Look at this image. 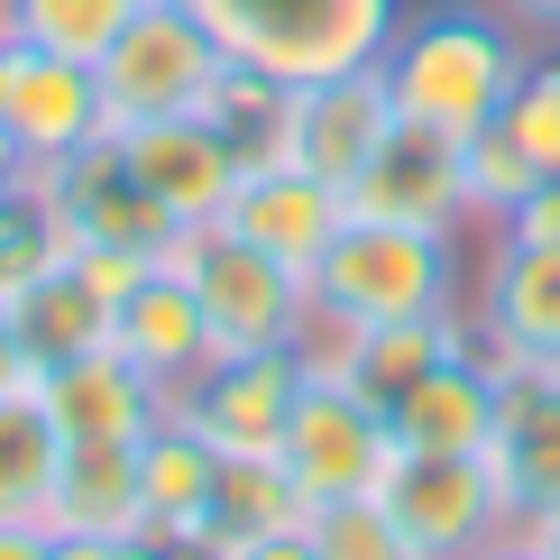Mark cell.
I'll return each mask as SVG.
<instances>
[{"mask_svg": "<svg viewBox=\"0 0 560 560\" xmlns=\"http://www.w3.org/2000/svg\"><path fill=\"white\" fill-rule=\"evenodd\" d=\"M469 230H423V221H377L349 212L331 248L313 258V331H377V322H423L469 303Z\"/></svg>", "mask_w": 560, "mask_h": 560, "instance_id": "6da1fadb", "label": "cell"}, {"mask_svg": "<svg viewBox=\"0 0 560 560\" xmlns=\"http://www.w3.org/2000/svg\"><path fill=\"white\" fill-rule=\"evenodd\" d=\"M524 65H533V37L505 28L487 0H432V10H405L395 37H386L395 110L423 120V129H451V138L505 120Z\"/></svg>", "mask_w": 560, "mask_h": 560, "instance_id": "7a4b0ae2", "label": "cell"}, {"mask_svg": "<svg viewBox=\"0 0 560 560\" xmlns=\"http://www.w3.org/2000/svg\"><path fill=\"white\" fill-rule=\"evenodd\" d=\"M156 267H175L184 285H194L202 331H212V359H230V349H303L313 340V285H303L294 267H276L267 248L230 240L221 221L175 230V240L156 248Z\"/></svg>", "mask_w": 560, "mask_h": 560, "instance_id": "3957f363", "label": "cell"}, {"mask_svg": "<svg viewBox=\"0 0 560 560\" xmlns=\"http://www.w3.org/2000/svg\"><path fill=\"white\" fill-rule=\"evenodd\" d=\"M194 19L240 65H258L276 83H313V74L377 65L405 0H194Z\"/></svg>", "mask_w": 560, "mask_h": 560, "instance_id": "277c9868", "label": "cell"}, {"mask_svg": "<svg viewBox=\"0 0 560 560\" xmlns=\"http://www.w3.org/2000/svg\"><path fill=\"white\" fill-rule=\"evenodd\" d=\"M395 451H405V441H395L386 405H368V395L349 386L331 359H313V349H303V386H294L285 441H276V459H285V478L303 487V505L377 497L386 469H395Z\"/></svg>", "mask_w": 560, "mask_h": 560, "instance_id": "5b68a950", "label": "cell"}, {"mask_svg": "<svg viewBox=\"0 0 560 560\" xmlns=\"http://www.w3.org/2000/svg\"><path fill=\"white\" fill-rule=\"evenodd\" d=\"M230 46L194 19V0H138V19L102 46V120L138 129V120H175V110H202L221 83Z\"/></svg>", "mask_w": 560, "mask_h": 560, "instance_id": "8992f818", "label": "cell"}, {"mask_svg": "<svg viewBox=\"0 0 560 560\" xmlns=\"http://www.w3.org/2000/svg\"><path fill=\"white\" fill-rule=\"evenodd\" d=\"M377 505L413 542V560H469L515 533V505H505V478L487 451H395Z\"/></svg>", "mask_w": 560, "mask_h": 560, "instance_id": "52a82bcc", "label": "cell"}, {"mask_svg": "<svg viewBox=\"0 0 560 560\" xmlns=\"http://www.w3.org/2000/svg\"><path fill=\"white\" fill-rule=\"evenodd\" d=\"M37 194H46V212H56L65 248H138V258H156V248L175 240V221L148 202V184L129 175V156H120L110 129L83 138V148H65V156H46Z\"/></svg>", "mask_w": 560, "mask_h": 560, "instance_id": "ba28073f", "label": "cell"}, {"mask_svg": "<svg viewBox=\"0 0 560 560\" xmlns=\"http://www.w3.org/2000/svg\"><path fill=\"white\" fill-rule=\"evenodd\" d=\"M395 83H386V56L377 65H349V74H313L285 92V156L303 175H322L331 194L368 175V156L395 138Z\"/></svg>", "mask_w": 560, "mask_h": 560, "instance_id": "9c48e42d", "label": "cell"}, {"mask_svg": "<svg viewBox=\"0 0 560 560\" xmlns=\"http://www.w3.org/2000/svg\"><path fill=\"white\" fill-rule=\"evenodd\" d=\"M294 386H303V349H230V359H202L194 377L175 386V413L212 441L221 459H258V451L285 441Z\"/></svg>", "mask_w": 560, "mask_h": 560, "instance_id": "30bf717a", "label": "cell"}, {"mask_svg": "<svg viewBox=\"0 0 560 560\" xmlns=\"http://www.w3.org/2000/svg\"><path fill=\"white\" fill-rule=\"evenodd\" d=\"M487 368H497V441H487V459H497V478H505L515 524H533V515L560 505V359L487 349Z\"/></svg>", "mask_w": 560, "mask_h": 560, "instance_id": "8fae6325", "label": "cell"}, {"mask_svg": "<svg viewBox=\"0 0 560 560\" xmlns=\"http://www.w3.org/2000/svg\"><path fill=\"white\" fill-rule=\"evenodd\" d=\"M129 156V175L148 184V202L166 212L175 230H202L221 221L230 184H240V148L221 138L212 110H175V120H138V129H110Z\"/></svg>", "mask_w": 560, "mask_h": 560, "instance_id": "7c38bea8", "label": "cell"}, {"mask_svg": "<svg viewBox=\"0 0 560 560\" xmlns=\"http://www.w3.org/2000/svg\"><path fill=\"white\" fill-rule=\"evenodd\" d=\"M0 129L28 148V166L46 156L83 148V138H102V74L74 56H46L28 37H0Z\"/></svg>", "mask_w": 560, "mask_h": 560, "instance_id": "4fadbf2b", "label": "cell"}, {"mask_svg": "<svg viewBox=\"0 0 560 560\" xmlns=\"http://www.w3.org/2000/svg\"><path fill=\"white\" fill-rule=\"evenodd\" d=\"M349 221V194H331L322 175H303L294 156H267V166H240V184H230L221 202V230L248 248H267L276 267L313 276V258L331 248V230Z\"/></svg>", "mask_w": 560, "mask_h": 560, "instance_id": "5bb4252c", "label": "cell"}, {"mask_svg": "<svg viewBox=\"0 0 560 560\" xmlns=\"http://www.w3.org/2000/svg\"><path fill=\"white\" fill-rule=\"evenodd\" d=\"M349 212L377 221H423V230H478L469 221V175H459V138L395 120V138L368 156V175L349 184Z\"/></svg>", "mask_w": 560, "mask_h": 560, "instance_id": "9a60e30c", "label": "cell"}, {"mask_svg": "<svg viewBox=\"0 0 560 560\" xmlns=\"http://www.w3.org/2000/svg\"><path fill=\"white\" fill-rule=\"evenodd\" d=\"M469 322H478L487 349L560 359V248H533V240L487 230V258L469 276Z\"/></svg>", "mask_w": 560, "mask_h": 560, "instance_id": "2e32d148", "label": "cell"}, {"mask_svg": "<svg viewBox=\"0 0 560 560\" xmlns=\"http://www.w3.org/2000/svg\"><path fill=\"white\" fill-rule=\"evenodd\" d=\"M303 349H313V359H331L340 377L368 395V405H386V413H395V395H413V386H423L441 359L478 349V322H469V303H459V313H423V322H377V331H313Z\"/></svg>", "mask_w": 560, "mask_h": 560, "instance_id": "e0dca14e", "label": "cell"}, {"mask_svg": "<svg viewBox=\"0 0 560 560\" xmlns=\"http://www.w3.org/2000/svg\"><path fill=\"white\" fill-rule=\"evenodd\" d=\"M212 487L221 451L184 413L138 432V533H156L166 551H212Z\"/></svg>", "mask_w": 560, "mask_h": 560, "instance_id": "ac0fdd59", "label": "cell"}, {"mask_svg": "<svg viewBox=\"0 0 560 560\" xmlns=\"http://www.w3.org/2000/svg\"><path fill=\"white\" fill-rule=\"evenodd\" d=\"M46 413L65 423V441H138L148 423H166L175 395L148 377V368H129L120 349H92V359H65L37 377Z\"/></svg>", "mask_w": 560, "mask_h": 560, "instance_id": "d6986e66", "label": "cell"}, {"mask_svg": "<svg viewBox=\"0 0 560 560\" xmlns=\"http://www.w3.org/2000/svg\"><path fill=\"white\" fill-rule=\"evenodd\" d=\"M110 349H120L129 368H148L156 386H184L202 359H212V331H202V303H194V285H184L175 267H148L138 285L110 303Z\"/></svg>", "mask_w": 560, "mask_h": 560, "instance_id": "ffe728a7", "label": "cell"}, {"mask_svg": "<svg viewBox=\"0 0 560 560\" xmlns=\"http://www.w3.org/2000/svg\"><path fill=\"white\" fill-rule=\"evenodd\" d=\"M386 423L405 451H487L497 441V368H487V349L441 359L413 395H395Z\"/></svg>", "mask_w": 560, "mask_h": 560, "instance_id": "44dd1931", "label": "cell"}, {"mask_svg": "<svg viewBox=\"0 0 560 560\" xmlns=\"http://www.w3.org/2000/svg\"><path fill=\"white\" fill-rule=\"evenodd\" d=\"M10 313H19V349H28L37 377H46V368H65V359H92V349H110V303L83 285V267H74V258H56L46 276H28V285L10 294Z\"/></svg>", "mask_w": 560, "mask_h": 560, "instance_id": "7402d4cb", "label": "cell"}, {"mask_svg": "<svg viewBox=\"0 0 560 560\" xmlns=\"http://www.w3.org/2000/svg\"><path fill=\"white\" fill-rule=\"evenodd\" d=\"M56 478H65V423L46 413L37 377L0 386V524H46Z\"/></svg>", "mask_w": 560, "mask_h": 560, "instance_id": "603a6c76", "label": "cell"}, {"mask_svg": "<svg viewBox=\"0 0 560 560\" xmlns=\"http://www.w3.org/2000/svg\"><path fill=\"white\" fill-rule=\"evenodd\" d=\"M56 533H138V441H65V478L46 505Z\"/></svg>", "mask_w": 560, "mask_h": 560, "instance_id": "cb8c5ba5", "label": "cell"}, {"mask_svg": "<svg viewBox=\"0 0 560 560\" xmlns=\"http://www.w3.org/2000/svg\"><path fill=\"white\" fill-rule=\"evenodd\" d=\"M303 487L285 478V459L258 451V459H221V487H212V542H248V533H285L303 524Z\"/></svg>", "mask_w": 560, "mask_h": 560, "instance_id": "d4e9b609", "label": "cell"}, {"mask_svg": "<svg viewBox=\"0 0 560 560\" xmlns=\"http://www.w3.org/2000/svg\"><path fill=\"white\" fill-rule=\"evenodd\" d=\"M138 19V0H0V37H28L46 56L102 65V46Z\"/></svg>", "mask_w": 560, "mask_h": 560, "instance_id": "484cf974", "label": "cell"}, {"mask_svg": "<svg viewBox=\"0 0 560 560\" xmlns=\"http://www.w3.org/2000/svg\"><path fill=\"white\" fill-rule=\"evenodd\" d=\"M459 175H469V221H478V230H497L533 184H542V166L515 148V129H505V120H487V129L459 138Z\"/></svg>", "mask_w": 560, "mask_h": 560, "instance_id": "4316f807", "label": "cell"}, {"mask_svg": "<svg viewBox=\"0 0 560 560\" xmlns=\"http://www.w3.org/2000/svg\"><path fill=\"white\" fill-rule=\"evenodd\" d=\"M56 258H65V230H56L37 175H28V184H10V194H0V294H19L28 276H46Z\"/></svg>", "mask_w": 560, "mask_h": 560, "instance_id": "83f0119b", "label": "cell"}, {"mask_svg": "<svg viewBox=\"0 0 560 560\" xmlns=\"http://www.w3.org/2000/svg\"><path fill=\"white\" fill-rule=\"evenodd\" d=\"M303 533H313L322 560H413V542L395 533V515H386L377 497H331V505H313Z\"/></svg>", "mask_w": 560, "mask_h": 560, "instance_id": "f1b7e54d", "label": "cell"}, {"mask_svg": "<svg viewBox=\"0 0 560 560\" xmlns=\"http://www.w3.org/2000/svg\"><path fill=\"white\" fill-rule=\"evenodd\" d=\"M505 129H515V148L533 156L542 175H560V56H533L515 102H505Z\"/></svg>", "mask_w": 560, "mask_h": 560, "instance_id": "f546056e", "label": "cell"}, {"mask_svg": "<svg viewBox=\"0 0 560 560\" xmlns=\"http://www.w3.org/2000/svg\"><path fill=\"white\" fill-rule=\"evenodd\" d=\"M65 258H74L83 267V285L92 294H102V303H120L129 285H138V276H148L156 258H138V248H65Z\"/></svg>", "mask_w": 560, "mask_h": 560, "instance_id": "4dcf8cb0", "label": "cell"}, {"mask_svg": "<svg viewBox=\"0 0 560 560\" xmlns=\"http://www.w3.org/2000/svg\"><path fill=\"white\" fill-rule=\"evenodd\" d=\"M56 560H175L156 533H56Z\"/></svg>", "mask_w": 560, "mask_h": 560, "instance_id": "1f68e13d", "label": "cell"}, {"mask_svg": "<svg viewBox=\"0 0 560 560\" xmlns=\"http://www.w3.org/2000/svg\"><path fill=\"white\" fill-rule=\"evenodd\" d=\"M497 230H505V240H533V248H560V175H542Z\"/></svg>", "mask_w": 560, "mask_h": 560, "instance_id": "d6a6232c", "label": "cell"}, {"mask_svg": "<svg viewBox=\"0 0 560 560\" xmlns=\"http://www.w3.org/2000/svg\"><path fill=\"white\" fill-rule=\"evenodd\" d=\"M212 560H322V551L303 524H285V533H248V542H212Z\"/></svg>", "mask_w": 560, "mask_h": 560, "instance_id": "836d02e7", "label": "cell"}, {"mask_svg": "<svg viewBox=\"0 0 560 560\" xmlns=\"http://www.w3.org/2000/svg\"><path fill=\"white\" fill-rule=\"evenodd\" d=\"M487 10L505 28H524V37H560V0H487Z\"/></svg>", "mask_w": 560, "mask_h": 560, "instance_id": "e575fe53", "label": "cell"}, {"mask_svg": "<svg viewBox=\"0 0 560 560\" xmlns=\"http://www.w3.org/2000/svg\"><path fill=\"white\" fill-rule=\"evenodd\" d=\"M0 560H56V524H0Z\"/></svg>", "mask_w": 560, "mask_h": 560, "instance_id": "d590c367", "label": "cell"}, {"mask_svg": "<svg viewBox=\"0 0 560 560\" xmlns=\"http://www.w3.org/2000/svg\"><path fill=\"white\" fill-rule=\"evenodd\" d=\"M37 368H28V349H19V313H10V294H0V386H28Z\"/></svg>", "mask_w": 560, "mask_h": 560, "instance_id": "8d00e7d4", "label": "cell"}, {"mask_svg": "<svg viewBox=\"0 0 560 560\" xmlns=\"http://www.w3.org/2000/svg\"><path fill=\"white\" fill-rule=\"evenodd\" d=\"M37 166H28V148H19V138L10 129H0V194H10V184H28Z\"/></svg>", "mask_w": 560, "mask_h": 560, "instance_id": "74e56055", "label": "cell"}, {"mask_svg": "<svg viewBox=\"0 0 560 560\" xmlns=\"http://www.w3.org/2000/svg\"><path fill=\"white\" fill-rule=\"evenodd\" d=\"M515 533H524L542 560H560V505H551V515H533V524H515Z\"/></svg>", "mask_w": 560, "mask_h": 560, "instance_id": "f35d334b", "label": "cell"}, {"mask_svg": "<svg viewBox=\"0 0 560 560\" xmlns=\"http://www.w3.org/2000/svg\"><path fill=\"white\" fill-rule=\"evenodd\" d=\"M469 560H542V551H533L524 533H505V542H487V551H469Z\"/></svg>", "mask_w": 560, "mask_h": 560, "instance_id": "ab89813d", "label": "cell"}]
</instances>
